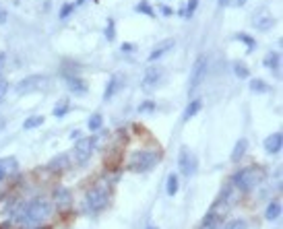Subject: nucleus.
I'll use <instances>...</instances> for the list:
<instances>
[{
    "instance_id": "44",
    "label": "nucleus",
    "mask_w": 283,
    "mask_h": 229,
    "mask_svg": "<svg viewBox=\"0 0 283 229\" xmlns=\"http://www.w3.org/2000/svg\"><path fill=\"white\" fill-rule=\"evenodd\" d=\"M145 229H157V227H153V225H149V227H145Z\"/></svg>"
},
{
    "instance_id": "30",
    "label": "nucleus",
    "mask_w": 283,
    "mask_h": 229,
    "mask_svg": "<svg viewBox=\"0 0 283 229\" xmlns=\"http://www.w3.org/2000/svg\"><path fill=\"white\" fill-rule=\"evenodd\" d=\"M197 7H199V0H188V5H186V11H184V17H186V19H191V17L195 15Z\"/></svg>"
},
{
    "instance_id": "21",
    "label": "nucleus",
    "mask_w": 283,
    "mask_h": 229,
    "mask_svg": "<svg viewBox=\"0 0 283 229\" xmlns=\"http://www.w3.org/2000/svg\"><path fill=\"white\" fill-rule=\"evenodd\" d=\"M279 215H281V205H279V203H271V205L267 207V211H265V217H267L269 221H275Z\"/></svg>"
},
{
    "instance_id": "23",
    "label": "nucleus",
    "mask_w": 283,
    "mask_h": 229,
    "mask_svg": "<svg viewBox=\"0 0 283 229\" xmlns=\"http://www.w3.org/2000/svg\"><path fill=\"white\" fill-rule=\"evenodd\" d=\"M178 176L176 174H172L170 178H168V186H166V192H168V196H176V192H178Z\"/></svg>"
},
{
    "instance_id": "36",
    "label": "nucleus",
    "mask_w": 283,
    "mask_h": 229,
    "mask_svg": "<svg viewBox=\"0 0 283 229\" xmlns=\"http://www.w3.org/2000/svg\"><path fill=\"white\" fill-rule=\"evenodd\" d=\"M151 110H155V104H153V102H145V104H141V106H139V112H141V114L151 112Z\"/></svg>"
},
{
    "instance_id": "29",
    "label": "nucleus",
    "mask_w": 283,
    "mask_h": 229,
    "mask_svg": "<svg viewBox=\"0 0 283 229\" xmlns=\"http://www.w3.org/2000/svg\"><path fill=\"white\" fill-rule=\"evenodd\" d=\"M265 64L271 69V71H277V67H279V56L273 52V54H269L267 58H265Z\"/></svg>"
},
{
    "instance_id": "45",
    "label": "nucleus",
    "mask_w": 283,
    "mask_h": 229,
    "mask_svg": "<svg viewBox=\"0 0 283 229\" xmlns=\"http://www.w3.org/2000/svg\"><path fill=\"white\" fill-rule=\"evenodd\" d=\"M85 3V0H77V5H83Z\"/></svg>"
},
{
    "instance_id": "39",
    "label": "nucleus",
    "mask_w": 283,
    "mask_h": 229,
    "mask_svg": "<svg viewBox=\"0 0 283 229\" xmlns=\"http://www.w3.org/2000/svg\"><path fill=\"white\" fill-rule=\"evenodd\" d=\"M5 21H7V11L0 7V23H5Z\"/></svg>"
},
{
    "instance_id": "19",
    "label": "nucleus",
    "mask_w": 283,
    "mask_h": 229,
    "mask_svg": "<svg viewBox=\"0 0 283 229\" xmlns=\"http://www.w3.org/2000/svg\"><path fill=\"white\" fill-rule=\"evenodd\" d=\"M52 172H56V174H60V172H65L67 168H69V157L67 155H58L52 163H50V166H48Z\"/></svg>"
},
{
    "instance_id": "28",
    "label": "nucleus",
    "mask_w": 283,
    "mask_h": 229,
    "mask_svg": "<svg viewBox=\"0 0 283 229\" xmlns=\"http://www.w3.org/2000/svg\"><path fill=\"white\" fill-rule=\"evenodd\" d=\"M69 106H71L69 100H60L58 106L54 108V116H56V118H62V116H65V114L69 112Z\"/></svg>"
},
{
    "instance_id": "25",
    "label": "nucleus",
    "mask_w": 283,
    "mask_h": 229,
    "mask_svg": "<svg viewBox=\"0 0 283 229\" xmlns=\"http://www.w3.org/2000/svg\"><path fill=\"white\" fill-rule=\"evenodd\" d=\"M44 124V116H34V118H27L25 122H23V128L25 130H31V128H38V126H42Z\"/></svg>"
},
{
    "instance_id": "38",
    "label": "nucleus",
    "mask_w": 283,
    "mask_h": 229,
    "mask_svg": "<svg viewBox=\"0 0 283 229\" xmlns=\"http://www.w3.org/2000/svg\"><path fill=\"white\" fill-rule=\"evenodd\" d=\"M122 52H124V54L135 52V44H122Z\"/></svg>"
},
{
    "instance_id": "11",
    "label": "nucleus",
    "mask_w": 283,
    "mask_h": 229,
    "mask_svg": "<svg viewBox=\"0 0 283 229\" xmlns=\"http://www.w3.org/2000/svg\"><path fill=\"white\" fill-rule=\"evenodd\" d=\"M160 81H162V69L160 67H147V71L143 75V89H155Z\"/></svg>"
},
{
    "instance_id": "40",
    "label": "nucleus",
    "mask_w": 283,
    "mask_h": 229,
    "mask_svg": "<svg viewBox=\"0 0 283 229\" xmlns=\"http://www.w3.org/2000/svg\"><path fill=\"white\" fill-rule=\"evenodd\" d=\"M5 126H7V118H5V116H0V133L5 130Z\"/></svg>"
},
{
    "instance_id": "32",
    "label": "nucleus",
    "mask_w": 283,
    "mask_h": 229,
    "mask_svg": "<svg viewBox=\"0 0 283 229\" xmlns=\"http://www.w3.org/2000/svg\"><path fill=\"white\" fill-rule=\"evenodd\" d=\"M236 40H238V42H242V44H246L250 50H255V46H257L253 38H250V36H244V34H238V36H236Z\"/></svg>"
},
{
    "instance_id": "17",
    "label": "nucleus",
    "mask_w": 283,
    "mask_h": 229,
    "mask_svg": "<svg viewBox=\"0 0 283 229\" xmlns=\"http://www.w3.org/2000/svg\"><path fill=\"white\" fill-rule=\"evenodd\" d=\"M201 108H203V102L201 100H193L191 104L186 106V110H184V116H182V120L184 122H188V120H193L199 112H201Z\"/></svg>"
},
{
    "instance_id": "8",
    "label": "nucleus",
    "mask_w": 283,
    "mask_h": 229,
    "mask_svg": "<svg viewBox=\"0 0 283 229\" xmlns=\"http://www.w3.org/2000/svg\"><path fill=\"white\" fill-rule=\"evenodd\" d=\"M96 151V137H83L75 145V161L77 163H87L89 157Z\"/></svg>"
},
{
    "instance_id": "16",
    "label": "nucleus",
    "mask_w": 283,
    "mask_h": 229,
    "mask_svg": "<svg viewBox=\"0 0 283 229\" xmlns=\"http://www.w3.org/2000/svg\"><path fill=\"white\" fill-rule=\"evenodd\" d=\"M122 87V75H114L110 81H108V87H106V93H104V100H112V97L120 91Z\"/></svg>"
},
{
    "instance_id": "1",
    "label": "nucleus",
    "mask_w": 283,
    "mask_h": 229,
    "mask_svg": "<svg viewBox=\"0 0 283 229\" xmlns=\"http://www.w3.org/2000/svg\"><path fill=\"white\" fill-rule=\"evenodd\" d=\"M50 215H52V203L44 199V196H40V199L25 203L15 213V223L23 227H40L50 219Z\"/></svg>"
},
{
    "instance_id": "6",
    "label": "nucleus",
    "mask_w": 283,
    "mask_h": 229,
    "mask_svg": "<svg viewBox=\"0 0 283 229\" xmlns=\"http://www.w3.org/2000/svg\"><path fill=\"white\" fill-rule=\"evenodd\" d=\"M48 85V77L46 75H31V77H25L23 81L17 83L15 91L19 95H27V93H34V91H40Z\"/></svg>"
},
{
    "instance_id": "42",
    "label": "nucleus",
    "mask_w": 283,
    "mask_h": 229,
    "mask_svg": "<svg viewBox=\"0 0 283 229\" xmlns=\"http://www.w3.org/2000/svg\"><path fill=\"white\" fill-rule=\"evenodd\" d=\"M219 5H222V7H228V5H230V0H219Z\"/></svg>"
},
{
    "instance_id": "18",
    "label": "nucleus",
    "mask_w": 283,
    "mask_h": 229,
    "mask_svg": "<svg viewBox=\"0 0 283 229\" xmlns=\"http://www.w3.org/2000/svg\"><path fill=\"white\" fill-rule=\"evenodd\" d=\"M219 221H222V217H219L217 213H213V211H209V213L205 215L203 223H201V229H217Z\"/></svg>"
},
{
    "instance_id": "3",
    "label": "nucleus",
    "mask_w": 283,
    "mask_h": 229,
    "mask_svg": "<svg viewBox=\"0 0 283 229\" xmlns=\"http://www.w3.org/2000/svg\"><path fill=\"white\" fill-rule=\"evenodd\" d=\"M162 159V153L160 151H153V149H141V151H135L131 157H129V163L127 168L129 172L133 174H145V172H151L157 163Z\"/></svg>"
},
{
    "instance_id": "31",
    "label": "nucleus",
    "mask_w": 283,
    "mask_h": 229,
    "mask_svg": "<svg viewBox=\"0 0 283 229\" xmlns=\"http://www.w3.org/2000/svg\"><path fill=\"white\" fill-rule=\"evenodd\" d=\"M137 11H139V13H143V15H147V17H155V11L151 9V5H147V3H145V0L137 5Z\"/></svg>"
},
{
    "instance_id": "22",
    "label": "nucleus",
    "mask_w": 283,
    "mask_h": 229,
    "mask_svg": "<svg viewBox=\"0 0 283 229\" xmlns=\"http://www.w3.org/2000/svg\"><path fill=\"white\" fill-rule=\"evenodd\" d=\"M102 124H104L102 114H93V116L89 118V130H91V133H98V130L102 128Z\"/></svg>"
},
{
    "instance_id": "37",
    "label": "nucleus",
    "mask_w": 283,
    "mask_h": 229,
    "mask_svg": "<svg viewBox=\"0 0 283 229\" xmlns=\"http://www.w3.org/2000/svg\"><path fill=\"white\" fill-rule=\"evenodd\" d=\"M160 13H162V15H166V17H170L174 11H172L170 7H166V5H160Z\"/></svg>"
},
{
    "instance_id": "7",
    "label": "nucleus",
    "mask_w": 283,
    "mask_h": 229,
    "mask_svg": "<svg viewBox=\"0 0 283 229\" xmlns=\"http://www.w3.org/2000/svg\"><path fill=\"white\" fill-rule=\"evenodd\" d=\"M207 71H209V58L207 56H199L197 58V62H195V67H193V73H191V93H195V89L197 87H201V83L205 81V75H207Z\"/></svg>"
},
{
    "instance_id": "2",
    "label": "nucleus",
    "mask_w": 283,
    "mask_h": 229,
    "mask_svg": "<svg viewBox=\"0 0 283 229\" xmlns=\"http://www.w3.org/2000/svg\"><path fill=\"white\" fill-rule=\"evenodd\" d=\"M112 199V184L108 180L96 182L85 194V207L89 213H102Z\"/></svg>"
},
{
    "instance_id": "4",
    "label": "nucleus",
    "mask_w": 283,
    "mask_h": 229,
    "mask_svg": "<svg viewBox=\"0 0 283 229\" xmlns=\"http://www.w3.org/2000/svg\"><path fill=\"white\" fill-rule=\"evenodd\" d=\"M263 180H265V170H263L261 166H250V168H244V170H240V172L232 178L234 186H236L238 190H242V192H250V190H255L257 186H261V184H263Z\"/></svg>"
},
{
    "instance_id": "35",
    "label": "nucleus",
    "mask_w": 283,
    "mask_h": 229,
    "mask_svg": "<svg viewBox=\"0 0 283 229\" xmlns=\"http://www.w3.org/2000/svg\"><path fill=\"white\" fill-rule=\"evenodd\" d=\"M73 5H62V9H60V19H67L71 13H73Z\"/></svg>"
},
{
    "instance_id": "41",
    "label": "nucleus",
    "mask_w": 283,
    "mask_h": 229,
    "mask_svg": "<svg viewBox=\"0 0 283 229\" xmlns=\"http://www.w3.org/2000/svg\"><path fill=\"white\" fill-rule=\"evenodd\" d=\"M5 60H7V54H5V52H0V69H3V64H5Z\"/></svg>"
},
{
    "instance_id": "5",
    "label": "nucleus",
    "mask_w": 283,
    "mask_h": 229,
    "mask_svg": "<svg viewBox=\"0 0 283 229\" xmlns=\"http://www.w3.org/2000/svg\"><path fill=\"white\" fill-rule=\"evenodd\" d=\"M178 168H180V174L184 178H193L197 174L199 159H197V155L191 149H188V147H182L180 153H178Z\"/></svg>"
},
{
    "instance_id": "24",
    "label": "nucleus",
    "mask_w": 283,
    "mask_h": 229,
    "mask_svg": "<svg viewBox=\"0 0 283 229\" xmlns=\"http://www.w3.org/2000/svg\"><path fill=\"white\" fill-rule=\"evenodd\" d=\"M234 73H236L238 79H248L250 77V71L246 69L244 62H234Z\"/></svg>"
},
{
    "instance_id": "10",
    "label": "nucleus",
    "mask_w": 283,
    "mask_h": 229,
    "mask_svg": "<svg viewBox=\"0 0 283 229\" xmlns=\"http://www.w3.org/2000/svg\"><path fill=\"white\" fill-rule=\"evenodd\" d=\"M54 203H56V207H58L60 213H67L73 207V194L67 188H58L54 192Z\"/></svg>"
},
{
    "instance_id": "13",
    "label": "nucleus",
    "mask_w": 283,
    "mask_h": 229,
    "mask_svg": "<svg viewBox=\"0 0 283 229\" xmlns=\"http://www.w3.org/2000/svg\"><path fill=\"white\" fill-rule=\"evenodd\" d=\"M17 172V159L15 157H3L0 159V182Z\"/></svg>"
},
{
    "instance_id": "33",
    "label": "nucleus",
    "mask_w": 283,
    "mask_h": 229,
    "mask_svg": "<svg viewBox=\"0 0 283 229\" xmlns=\"http://www.w3.org/2000/svg\"><path fill=\"white\" fill-rule=\"evenodd\" d=\"M7 91H9V81H7L5 77H0V104H3Z\"/></svg>"
},
{
    "instance_id": "34",
    "label": "nucleus",
    "mask_w": 283,
    "mask_h": 229,
    "mask_svg": "<svg viewBox=\"0 0 283 229\" xmlns=\"http://www.w3.org/2000/svg\"><path fill=\"white\" fill-rule=\"evenodd\" d=\"M114 36H116V27H114V21L110 19V21H108V27H106V40H110V42H112V40H114Z\"/></svg>"
},
{
    "instance_id": "9",
    "label": "nucleus",
    "mask_w": 283,
    "mask_h": 229,
    "mask_svg": "<svg viewBox=\"0 0 283 229\" xmlns=\"http://www.w3.org/2000/svg\"><path fill=\"white\" fill-rule=\"evenodd\" d=\"M253 25H255V29H259V31H269V29L275 25V17H273L267 9H259V11L255 13V17H253Z\"/></svg>"
},
{
    "instance_id": "43",
    "label": "nucleus",
    "mask_w": 283,
    "mask_h": 229,
    "mask_svg": "<svg viewBox=\"0 0 283 229\" xmlns=\"http://www.w3.org/2000/svg\"><path fill=\"white\" fill-rule=\"evenodd\" d=\"M244 3H246V0H236V7H242Z\"/></svg>"
},
{
    "instance_id": "12",
    "label": "nucleus",
    "mask_w": 283,
    "mask_h": 229,
    "mask_svg": "<svg viewBox=\"0 0 283 229\" xmlns=\"http://www.w3.org/2000/svg\"><path fill=\"white\" fill-rule=\"evenodd\" d=\"M65 79H67V87H69L71 93H75V95H83V93H87V83H85L81 77L65 75Z\"/></svg>"
},
{
    "instance_id": "26",
    "label": "nucleus",
    "mask_w": 283,
    "mask_h": 229,
    "mask_svg": "<svg viewBox=\"0 0 283 229\" xmlns=\"http://www.w3.org/2000/svg\"><path fill=\"white\" fill-rule=\"evenodd\" d=\"M250 89H253L255 93H267L269 85L265 81H261V79H253V81H250Z\"/></svg>"
},
{
    "instance_id": "15",
    "label": "nucleus",
    "mask_w": 283,
    "mask_h": 229,
    "mask_svg": "<svg viewBox=\"0 0 283 229\" xmlns=\"http://www.w3.org/2000/svg\"><path fill=\"white\" fill-rule=\"evenodd\" d=\"M174 46H176V40H164L162 44H157V46L153 48V52L149 54V60H151V62H155L157 58H162L164 54H168Z\"/></svg>"
},
{
    "instance_id": "14",
    "label": "nucleus",
    "mask_w": 283,
    "mask_h": 229,
    "mask_svg": "<svg viewBox=\"0 0 283 229\" xmlns=\"http://www.w3.org/2000/svg\"><path fill=\"white\" fill-rule=\"evenodd\" d=\"M281 147H283V137H281V133H273L271 137H267L265 149H267L269 155H277V153L281 151Z\"/></svg>"
},
{
    "instance_id": "20",
    "label": "nucleus",
    "mask_w": 283,
    "mask_h": 229,
    "mask_svg": "<svg viewBox=\"0 0 283 229\" xmlns=\"http://www.w3.org/2000/svg\"><path fill=\"white\" fill-rule=\"evenodd\" d=\"M246 149H248V141H246V139H240V141L236 143L234 151H232V161H234V163H236V161H240V159H242V155L246 153Z\"/></svg>"
},
{
    "instance_id": "27",
    "label": "nucleus",
    "mask_w": 283,
    "mask_h": 229,
    "mask_svg": "<svg viewBox=\"0 0 283 229\" xmlns=\"http://www.w3.org/2000/svg\"><path fill=\"white\" fill-rule=\"evenodd\" d=\"M224 229H248V223L244 219H230V221H226Z\"/></svg>"
}]
</instances>
